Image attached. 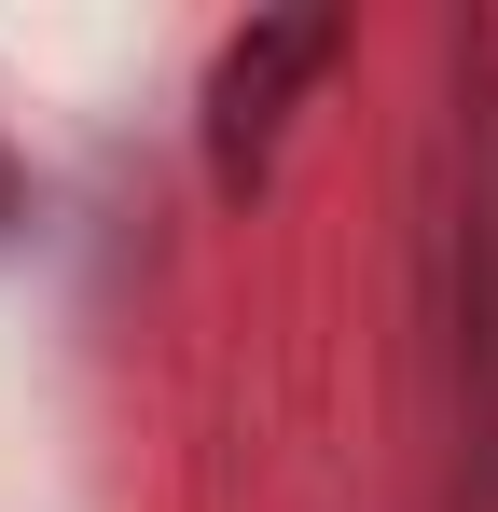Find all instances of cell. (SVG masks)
Here are the masks:
<instances>
[{
  "label": "cell",
  "instance_id": "obj_3",
  "mask_svg": "<svg viewBox=\"0 0 498 512\" xmlns=\"http://www.w3.org/2000/svg\"><path fill=\"white\" fill-rule=\"evenodd\" d=\"M14 208H28V167H14V153H0V222H14Z\"/></svg>",
  "mask_w": 498,
  "mask_h": 512
},
{
  "label": "cell",
  "instance_id": "obj_1",
  "mask_svg": "<svg viewBox=\"0 0 498 512\" xmlns=\"http://www.w3.org/2000/svg\"><path fill=\"white\" fill-rule=\"evenodd\" d=\"M415 305H429V388H443V512H498V28L443 42Z\"/></svg>",
  "mask_w": 498,
  "mask_h": 512
},
{
  "label": "cell",
  "instance_id": "obj_2",
  "mask_svg": "<svg viewBox=\"0 0 498 512\" xmlns=\"http://www.w3.org/2000/svg\"><path fill=\"white\" fill-rule=\"evenodd\" d=\"M346 56V14H249L208 70V180L222 194H263L277 139H291V97Z\"/></svg>",
  "mask_w": 498,
  "mask_h": 512
}]
</instances>
